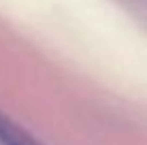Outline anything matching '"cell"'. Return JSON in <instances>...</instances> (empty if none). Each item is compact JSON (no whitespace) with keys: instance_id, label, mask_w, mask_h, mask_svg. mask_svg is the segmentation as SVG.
Listing matches in <instances>:
<instances>
[{"instance_id":"6da1fadb","label":"cell","mask_w":147,"mask_h":145,"mask_svg":"<svg viewBox=\"0 0 147 145\" xmlns=\"http://www.w3.org/2000/svg\"><path fill=\"white\" fill-rule=\"evenodd\" d=\"M0 145H40L28 130L0 111Z\"/></svg>"}]
</instances>
